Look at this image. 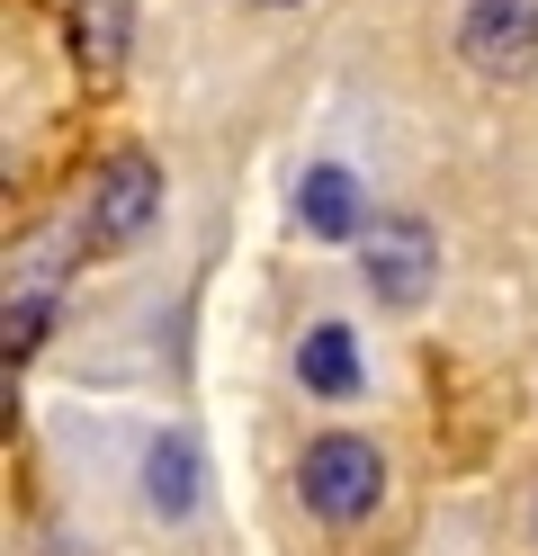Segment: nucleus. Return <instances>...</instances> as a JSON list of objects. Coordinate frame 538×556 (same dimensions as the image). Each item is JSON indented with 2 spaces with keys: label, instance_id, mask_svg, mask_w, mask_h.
Returning <instances> with one entry per match:
<instances>
[{
  "label": "nucleus",
  "instance_id": "5",
  "mask_svg": "<svg viewBox=\"0 0 538 556\" xmlns=\"http://www.w3.org/2000/svg\"><path fill=\"white\" fill-rule=\"evenodd\" d=\"M297 368H305V387H314V395H350V387H359V351H350V332H341V324H314V332H305V351H297Z\"/></svg>",
  "mask_w": 538,
  "mask_h": 556
},
{
  "label": "nucleus",
  "instance_id": "8",
  "mask_svg": "<svg viewBox=\"0 0 538 556\" xmlns=\"http://www.w3.org/2000/svg\"><path fill=\"white\" fill-rule=\"evenodd\" d=\"M270 10H287V0H270Z\"/></svg>",
  "mask_w": 538,
  "mask_h": 556
},
{
  "label": "nucleus",
  "instance_id": "4",
  "mask_svg": "<svg viewBox=\"0 0 538 556\" xmlns=\"http://www.w3.org/2000/svg\"><path fill=\"white\" fill-rule=\"evenodd\" d=\"M153 206H162V170L143 162V153H117V162L99 170V189H90V242H99V252L135 242L143 225H153Z\"/></svg>",
  "mask_w": 538,
  "mask_h": 556
},
{
  "label": "nucleus",
  "instance_id": "2",
  "mask_svg": "<svg viewBox=\"0 0 538 556\" xmlns=\"http://www.w3.org/2000/svg\"><path fill=\"white\" fill-rule=\"evenodd\" d=\"M430 269H440V242H430L422 216H377L359 233V278L377 288V305H422Z\"/></svg>",
  "mask_w": 538,
  "mask_h": 556
},
{
  "label": "nucleus",
  "instance_id": "1",
  "mask_svg": "<svg viewBox=\"0 0 538 556\" xmlns=\"http://www.w3.org/2000/svg\"><path fill=\"white\" fill-rule=\"evenodd\" d=\"M297 484H305V511L314 520L350 530V520H368L386 503V458H377V440H359V431H323V440H305Z\"/></svg>",
  "mask_w": 538,
  "mask_h": 556
},
{
  "label": "nucleus",
  "instance_id": "7",
  "mask_svg": "<svg viewBox=\"0 0 538 556\" xmlns=\"http://www.w3.org/2000/svg\"><path fill=\"white\" fill-rule=\"evenodd\" d=\"M305 225H314V233H350V225H359L350 170H314V180H305Z\"/></svg>",
  "mask_w": 538,
  "mask_h": 556
},
{
  "label": "nucleus",
  "instance_id": "6",
  "mask_svg": "<svg viewBox=\"0 0 538 556\" xmlns=\"http://www.w3.org/2000/svg\"><path fill=\"white\" fill-rule=\"evenodd\" d=\"M189 476H198V458H189L179 440L153 448V458H143V494H153V511H189V494H198Z\"/></svg>",
  "mask_w": 538,
  "mask_h": 556
},
{
  "label": "nucleus",
  "instance_id": "9",
  "mask_svg": "<svg viewBox=\"0 0 538 556\" xmlns=\"http://www.w3.org/2000/svg\"><path fill=\"white\" fill-rule=\"evenodd\" d=\"M529 530H538V511H529Z\"/></svg>",
  "mask_w": 538,
  "mask_h": 556
},
{
  "label": "nucleus",
  "instance_id": "3",
  "mask_svg": "<svg viewBox=\"0 0 538 556\" xmlns=\"http://www.w3.org/2000/svg\"><path fill=\"white\" fill-rule=\"evenodd\" d=\"M458 46H466V63L485 81H521L538 63V0H466Z\"/></svg>",
  "mask_w": 538,
  "mask_h": 556
}]
</instances>
